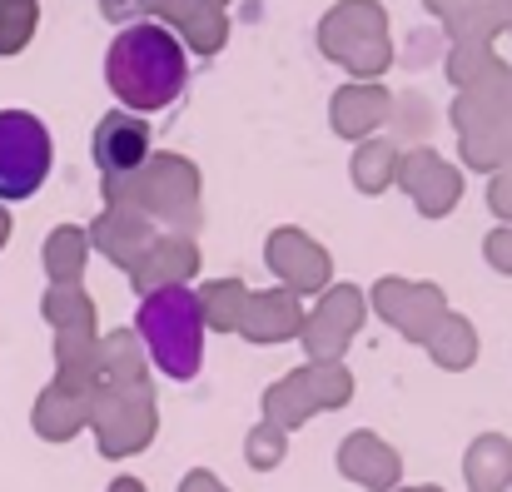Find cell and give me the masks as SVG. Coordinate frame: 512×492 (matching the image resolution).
<instances>
[{"label": "cell", "instance_id": "cell-3", "mask_svg": "<svg viewBox=\"0 0 512 492\" xmlns=\"http://www.w3.org/2000/svg\"><path fill=\"white\" fill-rule=\"evenodd\" d=\"M50 174V130L30 110H0V199H30Z\"/></svg>", "mask_w": 512, "mask_h": 492}, {"label": "cell", "instance_id": "cell-4", "mask_svg": "<svg viewBox=\"0 0 512 492\" xmlns=\"http://www.w3.org/2000/svg\"><path fill=\"white\" fill-rule=\"evenodd\" d=\"M145 155H150V125L145 120H135L125 110L100 120V130H95V160H100V169L125 174V169L145 164Z\"/></svg>", "mask_w": 512, "mask_h": 492}, {"label": "cell", "instance_id": "cell-1", "mask_svg": "<svg viewBox=\"0 0 512 492\" xmlns=\"http://www.w3.org/2000/svg\"><path fill=\"white\" fill-rule=\"evenodd\" d=\"M105 80H110V90L125 110L155 115L184 95V80H189L184 45L155 20L125 25L105 50Z\"/></svg>", "mask_w": 512, "mask_h": 492}, {"label": "cell", "instance_id": "cell-2", "mask_svg": "<svg viewBox=\"0 0 512 492\" xmlns=\"http://www.w3.org/2000/svg\"><path fill=\"white\" fill-rule=\"evenodd\" d=\"M135 328L170 378L189 383L199 373V363H204V299L189 284L150 289L135 309Z\"/></svg>", "mask_w": 512, "mask_h": 492}]
</instances>
